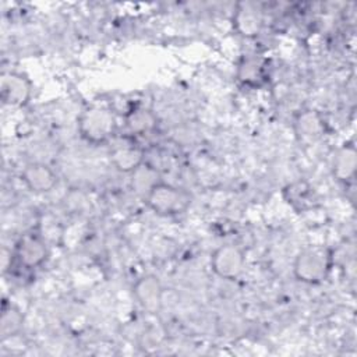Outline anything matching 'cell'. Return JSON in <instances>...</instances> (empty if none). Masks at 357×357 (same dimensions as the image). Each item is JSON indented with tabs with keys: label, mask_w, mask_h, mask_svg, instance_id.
<instances>
[{
	"label": "cell",
	"mask_w": 357,
	"mask_h": 357,
	"mask_svg": "<svg viewBox=\"0 0 357 357\" xmlns=\"http://www.w3.org/2000/svg\"><path fill=\"white\" fill-rule=\"evenodd\" d=\"M233 24L241 36L255 38L262 28V14L254 4L240 3L233 15Z\"/></svg>",
	"instance_id": "cell-11"
},
{
	"label": "cell",
	"mask_w": 357,
	"mask_h": 357,
	"mask_svg": "<svg viewBox=\"0 0 357 357\" xmlns=\"http://www.w3.org/2000/svg\"><path fill=\"white\" fill-rule=\"evenodd\" d=\"M332 268V254L326 248L307 247L301 250L293 264L294 278L305 284L322 283Z\"/></svg>",
	"instance_id": "cell-3"
},
{
	"label": "cell",
	"mask_w": 357,
	"mask_h": 357,
	"mask_svg": "<svg viewBox=\"0 0 357 357\" xmlns=\"http://www.w3.org/2000/svg\"><path fill=\"white\" fill-rule=\"evenodd\" d=\"M148 208L159 216H177L184 213L191 202V194L183 187L158 181L144 197Z\"/></svg>",
	"instance_id": "cell-2"
},
{
	"label": "cell",
	"mask_w": 357,
	"mask_h": 357,
	"mask_svg": "<svg viewBox=\"0 0 357 357\" xmlns=\"http://www.w3.org/2000/svg\"><path fill=\"white\" fill-rule=\"evenodd\" d=\"M21 178L25 187L36 194L49 192L57 185L56 172L43 162L28 163L21 173Z\"/></svg>",
	"instance_id": "cell-9"
},
{
	"label": "cell",
	"mask_w": 357,
	"mask_h": 357,
	"mask_svg": "<svg viewBox=\"0 0 357 357\" xmlns=\"http://www.w3.org/2000/svg\"><path fill=\"white\" fill-rule=\"evenodd\" d=\"M109 158L116 170L127 174L134 173L141 165L145 163L144 149L134 141L132 137L128 135L123 138H113Z\"/></svg>",
	"instance_id": "cell-5"
},
{
	"label": "cell",
	"mask_w": 357,
	"mask_h": 357,
	"mask_svg": "<svg viewBox=\"0 0 357 357\" xmlns=\"http://www.w3.org/2000/svg\"><path fill=\"white\" fill-rule=\"evenodd\" d=\"M211 268L218 278L234 280L245 268V252L236 244L219 245L211 254Z\"/></svg>",
	"instance_id": "cell-4"
},
{
	"label": "cell",
	"mask_w": 357,
	"mask_h": 357,
	"mask_svg": "<svg viewBox=\"0 0 357 357\" xmlns=\"http://www.w3.org/2000/svg\"><path fill=\"white\" fill-rule=\"evenodd\" d=\"M158 119L155 113L145 107H135L126 113V127L131 135H144L155 130Z\"/></svg>",
	"instance_id": "cell-14"
},
{
	"label": "cell",
	"mask_w": 357,
	"mask_h": 357,
	"mask_svg": "<svg viewBox=\"0 0 357 357\" xmlns=\"http://www.w3.org/2000/svg\"><path fill=\"white\" fill-rule=\"evenodd\" d=\"M294 131L301 142L311 144L324 135L325 123L318 112L305 110L297 116L294 121Z\"/></svg>",
	"instance_id": "cell-12"
},
{
	"label": "cell",
	"mask_w": 357,
	"mask_h": 357,
	"mask_svg": "<svg viewBox=\"0 0 357 357\" xmlns=\"http://www.w3.org/2000/svg\"><path fill=\"white\" fill-rule=\"evenodd\" d=\"M24 326L22 312L13 304H4L0 317V336L1 340L10 339L21 332Z\"/></svg>",
	"instance_id": "cell-15"
},
{
	"label": "cell",
	"mask_w": 357,
	"mask_h": 357,
	"mask_svg": "<svg viewBox=\"0 0 357 357\" xmlns=\"http://www.w3.org/2000/svg\"><path fill=\"white\" fill-rule=\"evenodd\" d=\"M132 178H131V187L134 188L135 192L141 194L142 197H145L148 194V191L158 183L159 176L156 172V167L148 165L146 162L144 165H141L134 173H131Z\"/></svg>",
	"instance_id": "cell-16"
},
{
	"label": "cell",
	"mask_w": 357,
	"mask_h": 357,
	"mask_svg": "<svg viewBox=\"0 0 357 357\" xmlns=\"http://www.w3.org/2000/svg\"><path fill=\"white\" fill-rule=\"evenodd\" d=\"M32 96L31 79L20 71H6L0 79V98L4 105L21 107Z\"/></svg>",
	"instance_id": "cell-6"
},
{
	"label": "cell",
	"mask_w": 357,
	"mask_h": 357,
	"mask_svg": "<svg viewBox=\"0 0 357 357\" xmlns=\"http://www.w3.org/2000/svg\"><path fill=\"white\" fill-rule=\"evenodd\" d=\"M79 135L89 144L112 141L117 131V119L112 109L105 106H89L77 120Z\"/></svg>",
	"instance_id": "cell-1"
},
{
	"label": "cell",
	"mask_w": 357,
	"mask_h": 357,
	"mask_svg": "<svg viewBox=\"0 0 357 357\" xmlns=\"http://www.w3.org/2000/svg\"><path fill=\"white\" fill-rule=\"evenodd\" d=\"M357 167V152L353 144L342 145L332 159V174L340 183H350Z\"/></svg>",
	"instance_id": "cell-13"
},
{
	"label": "cell",
	"mask_w": 357,
	"mask_h": 357,
	"mask_svg": "<svg viewBox=\"0 0 357 357\" xmlns=\"http://www.w3.org/2000/svg\"><path fill=\"white\" fill-rule=\"evenodd\" d=\"M47 245L39 234H25L15 245V258L26 269L39 268L47 259Z\"/></svg>",
	"instance_id": "cell-7"
},
{
	"label": "cell",
	"mask_w": 357,
	"mask_h": 357,
	"mask_svg": "<svg viewBox=\"0 0 357 357\" xmlns=\"http://www.w3.org/2000/svg\"><path fill=\"white\" fill-rule=\"evenodd\" d=\"M237 79L248 88H261L269 81L268 60L262 56H244L237 66Z\"/></svg>",
	"instance_id": "cell-10"
},
{
	"label": "cell",
	"mask_w": 357,
	"mask_h": 357,
	"mask_svg": "<svg viewBox=\"0 0 357 357\" xmlns=\"http://www.w3.org/2000/svg\"><path fill=\"white\" fill-rule=\"evenodd\" d=\"M137 303L149 314H156L163 303V286L155 275H145L139 278L132 287Z\"/></svg>",
	"instance_id": "cell-8"
}]
</instances>
